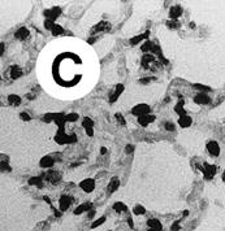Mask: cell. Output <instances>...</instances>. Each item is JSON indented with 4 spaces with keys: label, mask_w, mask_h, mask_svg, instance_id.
Returning a JSON list of instances; mask_svg holds the SVG:
<instances>
[{
    "label": "cell",
    "mask_w": 225,
    "mask_h": 231,
    "mask_svg": "<svg viewBox=\"0 0 225 231\" xmlns=\"http://www.w3.org/2000/svg\"><path fill=\"white\" fill-rule=\"evenodd\" d=\"M55 140L59 144H65V143H74L76 142V135H70V137H68V135H65L64 134V129H60L59 130V133L56 134V138Z\"/></svg>",
    "instance_id": "6da1fadb"
},
{
    "label": "cell",
    "mask_w": 225,
    "mask_h": 231,
    "mask_svg": "<svg viewBox=\"0 0 225 231\" xmlns=\"http://www.w3.org/2000/svg\"><path fill=\"white\" fill-rule=\"evenodd\" d=\"M201 168V170L203 171V174H204V178L207 180H210L212 177L216 174V166L214 165H210V164H203V166H199Z\"/></svg>",
    "instance_id": "7a4b0ae2"
},
{
    "label": "cell",
    "mask_w": 225,
    "mask_h": 231,
    "mask_svg": "<svg viewBox=\"0 0 225 231\" xmlns=\"http://www.w3.org/2000/svg\"><path fill=\"white\" fill-rule=\"evenodd\" d=\"M132 113L138 116V117H142V116H147L150 113V106L147 104H138L135 105L134 108L132 109Z\"/></svg>",
    "instance_id": "3957f363"
},
{
    "label": "cell",
    "mask_w": 225,
    "mask_h": 231,
    "mask_svg": "<svg viewBox=\"0 0 225 231\" xmlns=\"http://www.w3.org/2000/svg\"><path fill=\"white\" fill-rule=\"evenodd\" d=\"M109 30H111V23L107 21H100L91 29V35H95L97 32H100V31H109Z\"/></svg>",
    "instance_id": "277c9868"
},
{
    "label": "cell",
    "mask_w": 225,
    "mask_h": 231,
    "mask_svg": "<svg viewBox=\"0 0 225 231\" xmlns=\"http://www.w3.org/2000/svg\"><path fill=\"white\" fill-rule=\"evenodd\" d=\"M73 203V197L72 196H68V195H62L60 197V200H59V204H60V210L61 212H64V210H66L69 207H70V204Z\"/></svg>",
    "instance_id": "5b68a950"
},
{
    "label": "cell",
    "mask_w": 225,
    "mask_h": 231,
    "mask_svg": "<svg viewBox=\"0 0 225 231\" xmlns=\"http://www.w3.org/2000/svg\"><path fill=\"white\" fill-rule=\"evenodd\" d=\"M61 13V9L60 8H52V9H47V11H44V16L47 17V20H51V21H55V20L59 17Z\"/></svg>",
    "instance_id": "8992f818"
},
{
    "label": "cell",
    "mask_w": 225,
    "mask_h": 231,
    "mask_svg": "<svg viewBox=\"0 0 225 231\" xmlns=\"http://www.w3.org/2000/svg\"><path fill=\"white\" fill-rule=\"evenodd\" d=\"M194 101L197 103V104H199V105H206V104H210V103H211V97L208 96L207 94L201 92V94H198L197 96L194 97Z\"/></svg>",
    "instance_id": "52a82bcc"
},
{
    "label": "cell",
    "mask_w": 225,
    "mask_h": 231,
    "mask_svg": "<svg viewBox=\"0 0 225 231\" xmlns=\"http://www.w3.org/2000/svg\"><path fill=\"white\" fill-rule=\"evenodd\" d=\"M80 187L85 192H93V189L95 188V180L94 179H85L80 183Z\"/></svg>",
    "instance_id": "ba28073f"
},
{
    "label": "cell",
    "mask_w": 225,
    "mask_h": 231,
    "mask_svg": "<svg viewBox=\"0 0 225 231\" xmlns=\"http://www.w3.org/2000/svg\"><path fill=\"white\" fill-rule=\"evenodd\" d=\"M7 74L8 75H11L12 79H17V78H20L21 75H22V72H21V69L17 66V65H12L11 68H8Z\"/></svg>",
    "instance_id": "9c48e42d"
},
{
    "label": "cell",
    "mask_w": 225,
    "mask_h": 231,
    "mask_svg": "<svg viewBox=\"0 0 225 231\" xmlns=\"http://www.w3.org/2000/svg\"><path fill=\"white\" fill-rule=\"evenodd\" d=\"M207 149H208V152H210V155H212V156H219L220 155V147L215 140H211V142L207 143Z\"/></svg>",
    "instance_id": "30bf717a"
},
{
    "label": "cell",
    "mask_w": 225,
    "mask_h": 231,
    "mask_svg": "<svg viewBox=\"0 0 225 231\" xmlns=\"http://www.w3.org/2000/svg\"><path fill=\"white\" fill-rule=\"evenodd\" d=\"M155 121V116H142V117H138V123L142 127H146V126H148V123H151Z\"/></svg>",
    "instance_id": "8fae6325"
},
{
    "label": "cell",
    "mask_w": 225,
    "mask_h": 231,
    "mask_svg": "<svg viewBox=\"0 0 225 231\" xmlns=\"http://www.w3.org/2000/svg\"><path fill=\"white\" fill-rule=\"evenodd\" d=\"M181 14H182V8L180 5H174V7H172L169 9V16H170V18H172V20L178 18Z\"/></svg>",
    "instance_id": "7c38bea8"
},
{
    "label": "cell",
    "mask_w": 225,
    "mask_h": 231,
    "mask_svg": "<svg viewBox=\"0 0 225 231\" xmlns=\"http://www.w3.org/2000/svg\"><path fill=\"white\" fill-rule=\"evenodd\" d=\"M147 225H148L150 229H154V230H156V231H160L161 229H163V225H161V222H160L159 220H156V218L148 220V221H147Z\"/></svg>",
    "instance_id": "4fadbf2b"
},
{
    "label": "cell",
    "mask_w": 225,
    "mask_h": 231,
    "mask_svg": "<svg viewBox=\"0 0 225 231\" xmlns=\"http://www.w3.org/2000/svg\"><path fill=\"white\" fill-rule=\"evenodd\" d=\"M47 179H48V182H51L52 184H57L60 182V174L57 171H48Z\"/></svg>",
    "instance_id": "5bb4252c"
},
{
    "label": "cell",
    "mask_w": 225,
    "mask_h": 231,
    "mask_svg": "<svg viewBox=\"0 0 225 231\" xmlns=\"http://www.w3.org/2000/svg\"><path fill=\"white\" fill-rule=\"evenodd\" d=\"M191 122H193V119H191V117H189L187 114L181 116V117L178 118V125L181 127H189L191 125Z\"/></svg>",
    "instance_id": "9a60e30c"
},
{
    "label": "cell",
    "mask_w": 225,
    "mask_h": 231,
    "mask_svg": "<svg viewBox=\"0 0 225 231\" xmlns=\"http://www.w3.org/2000/svg\"><path fill=\"white\" fill-rule=\"evenodd\" d=\"M119 187H120V179L117 178V177H115V178H112L109 184H108V193L115 192Z\"/></svg>",
    "instance_id": "2e32d148"
},
{
    "label": "cell",
    "mask_w": 225,
    "mask_h": 231,
    "mask_svg": "<svg viewBox=\"0 0 225 231\" xmlns=\"http://www.w3.org/2000/svg\"><path fill=\"white\" fill-rule=\"evenodd\" d=\"M53 159L51 157V156H46V157H43L40 160V166L42 168H44V169H49V168H52L53 166Z\"/></svg>",
    "instance_id": "e0dca14e"
},
{
    "label": "cell",
    "mask_w": 225,
    "mask_h": 231,
    "mask_svg": "<svg viewBox=\"0 0 225 231\" xmlns=\"http://www.w3.org/2000/svg\"><path fill=\"white\" fill-rule=\"evenodd\" d=\"M124 91V86L122 85H117L116 86V90H115V92L111 95V97H109V101L111 103H115L116 100L119 99V96L121 95V92Z\"/></svg>",
    "instance_id": "ac0fdd59"
},
{
    "label": "cell",
    "mask_w": 225,
    "mask_h": 231,
    "mask_svg": "<svg viewBox=\"0 0 225 231\" xmlns=\"http://www.w3.org/2000/svg\"><path fill=\"white\" fill-rule=\"evenodd\" d=\"M29 36V30L26 27H21L17 30V32H16V38L20 39V40H24V39H26Z\"/></svg>",
    "instance_id": "d6986e66"
},
{
    "label": "cell",
    "mask_w": 225,
    "mask_h": 231,
    "mask_svg": "<svg viewBox=\"0 0 225 231\" xmlns=\"http://www.w3.org/2000/svg\"><path fill=\"white\" fill-rule=\"evenodd\" d=\"M91 209V203H83L81 205H78L74 210V214H81L83 212H86V210H90Z\"/></svg>",
    "instance_id": "ffe728a7"
},
{
    "label": "cell",
    "mask_w": 225,
    "mask_h": 231,
    "mask_svg": "<svg viewBox=\"0 0 225 231\" xmlns=\"http://www.w3.org/2000/svg\"><path fill=\"white\" fill-rule=\"evenodd\" d=\"M8 103H9L11 105L17 106L21 104V97L17 96V95H9V96H8Z\"/></svg>",
    "instance_id": "44dd1931"
},
{
    "label": "cell",
    "mask_w": 225,
    "mask_h": 231,
    "mask_svg": "<svg viewBox=\"0 0 225 231\" xmlns=\"http://www.w3.org/2000/svg\"><path fill=\"white\" fill-rule=\"evenodd\" d=\"M154 61V56L152 55H144L143 57H142V65H143V68L144 69H148L150 66L148 65L151 64Z\"/></svg>",
    "instance_id": "7402d4cb"
},
{
    "label": "cell",
    "mask_w": 225,
    "mask_h": 231,
    "mask_svg": "<svg viewBox=\"0 0 225 231\" xmlns=\"http://www.w3.org/2000/svg\"><path fill=\"white\" fill-rule=\"evenodd\" d=\"M148 34H150V32H148V31H146L144 34H142V35L134 36V38H133V39H130V44H132V46H135V44H138V43H139V42H141V40H142V39L147 38V36H148Z\"/></svg>",
    "instance_id": "603a6c76"
},
{
    "label": "cell",
    "mask_w": 225,
    "mask_h": 231,
    "mask_svg": "<svg viewBox=\"0 0 225 231\" xmlns=\"http://www.w3.org/2000/svg\"><path fill=\"white\" fill-rule=\"evenodd\" d=\"M29 184H31V186H38V187L40 188L42 186V178L40 177H33V178L29 179Z\"/></svg>",
    "instance_id": "cb8c5ba5"
},
{
    "label": "cell",
    "mask_w": 225,
    "mask_h": 231,
    "mask_svg": "<svg viewBox=\"0 0 225 231\" xmlns=\"http://www.w3.org/2000/svg\"><path fill=\"white\" fill-rule=\"evenodd\" d=\"M113 209L116 210V212H126L128 208H126V205L122 204V203H115L113 204Z\"/></svg>",
    "instance_id": "d4e9b609"
},
{
    "label": "cell",
    "mask_w": 225,
    "mask_h": 231,
    "mask_svg": "<svg viewBox=\"0 0 225 231\" xmlns=\"http://www.w3.org/2000/svg\"><path fill=\"white\" fill-rule=\"evenodd\" d=\"M182 105H184V100H181V99H180L178 104L176 105V108H174V110L180 114V117H181V116H185V110H184V108H182Z\"/></svg>",
    "instance_id": "484cf974"
},
{
    "label": "cell",
    "mask_w": 225,
    "mask_h": 231,
    "mask_svg": "<svg viewBox=\"0 0 225 231\" xmlns=\"http://www.w3.org/2000/svg\"><path fill=\"white\" fill-rule=\"evenodd\" d=\"M166 26L169 29H178L180 27V22L177 20H169V21H166Z\"/></svg>",
    "instance_id": "4316f807"
},
{
    "label": "cell",
    "mask_w": 225,
    "mask_h": 231,
    "mask_svg": "<svg viewBox=\"0 0 225 231\" xmlns=\"http://www.w3.org/2000/svg\"><path fill=\"white\" fill-rule=\"evenodd\" d=\"M52 35H55V36H57V35H61L62 32H64V30H62V27L60 26V25H55L53 26V29H52Z\"/></svg>",
    "instance_id": "83f0119b"
},
{
    "label": "cell",
    "mask_w": 225,
    "mask_h": 231,
    "mask_svg": "<svg viewBox=\"0 0 225 231\" xmlns=\"http://www.w3.org/2000/svg\"><path fill=\"white\" fill-rule=\"evenodd\" d=\"M93 121H91V119L89 118V117H86L85 119H83V122H82V126L85 127L86 130H89V129H93Z\"/></svg>",
    "instance_id": "f1b7e54d"
},
{
    "label": "cell",
    "mask_w": 225,
    "mask_h": 231,
    "mask_svg": "<svg viewBox=\"0 0 225 231\" xmlns=\"http://www.w3.org/2000/svg\"><path fill=\"white\" fill-rule=\"evenodd\" d=\"M152 44H154V42H150V40H147L142 47H141V49H142L143 52H151V48H152Z\"/></svg>",
    "instance_id": "f546056e"
},
{
    "label": "cell",
    "mask_w": 225,
    "mask_h": 231,
    "mask_svg": "<svg viewBox=\"0 0 225 231\" xmlns=\"http://www.w3.org/2000/svg\"><path fill=\"white\" fill-rule=\"evenodd\" d=\"M133 212H134V214H137V216H139V214L146 213V209L142 207V205H137V207H134V209H133Z\"/></svg>",
    "instance_id": "4dcf8cb0"
},
{
    "label": "cell",
    "mask_w": 225,
    "mask_h": 231,
    "mask_svg": "<svg viewBox=\"0 0 225 231\" xmlns=\"http://www.w3.org/2000/svg\"><path fill=\"white\" fill-rule=\"evenodd\" d=\"M194 87L201 90V91H203V92H210L211 91V87H208V86H203V85H194Z\"/></svg>",
    "instance_id": "1f68e13d"
},
{
    "label": "cell",
    "mask_w": 225,
    "mask_h": 231,
    "mask_svg": "<svg viewBox=\"0 0 225 231\" xmlns=\"http://www.w3.org/2000/svg\"><path fill=\"white\" fill-rule=\"evenodd\" d=\"M65 118H66V121H68V122H74V121H76V119L78 118V114L70 113V114H68V116H65Z\"/></svg>",
    "instance_id": "d6a6232c"
},
{
    "label": "cell",
    "mask_w": 225,
    "mask_h": 231,
    "mask_svg": "<svg viewBox=\"0 0 225 231\" xmlns=\"http://www.w3.org/2000/svg\"><path fill=\"white\" fill-rule=\"evenodd\" d=\"M104 221H106V217H100V218H99L98 221H95L94 223L91 225V227H93V229L98 227V226H100V225H103V223H104Z\"/></svg>",
    "instance_id": "836d02e7"
},
{
    "label": "cell",
    "mask_w": 225,
    "mask_h": 231,
    "mask_svg": "<svg viewBox=\"0 0 225 231\" xmlns=\"http://www.w3.org/2000/svg\"><path fill=\"white\" fill-rule=\"evenodd\" d=\"M55 25L56 23H53V21H51V20H46L44 21V26H46V29H48V30H52Z\"/></svg>",
    "instance_id": "e575fe53"
},
{
    "label": "cell",
    "mask_w": 225,
    "mask_h": 231,
    "mask_svg": "<svg viewBox=\"0 0 225 231\" xmlns=\"http://www.w3.org/2000/svg\"><path fill=\"white\" fill-rule=\"evenodd\" d=\"M116 119H117V122H119V123H121L122 126H125V123H126V122H125V119H124V117H122V114H121V113H116Z\"/></svg>",
    "instance_id": "d590c367"
},
{
    "label": "cell",
    "mask_w": 225,
    "mask_h": 231,
    "mask_svg": "<svg viewBox=\"0 0 225 231\" xmlns=\"http://www.w3.org/2000/svg\"><path fill=\"white\" fill-rule=\"evenodd\" d=\"M170 230H172V231H178V230H180V220L174 222V223L172 225V227H170Z\"/></svg>",
    "instance_id": "8d00e7d4"
},
{
    "label": "cell",
    "mask_w": 225,
    "mask_h": 231,
    "mask_svg": "<svg viewBox=\"0 0 225 231\" xmlns=\"http://www.w3.org/2000/svg\"><path fill=\"white\" fill-rule=\"evenodd\" d=\"M165 129L168 131H173L174 130V125L172 122H165Z\"/></svg>",
    "instance_id": "74e56055"
},
{
    "label": "cell",
    "mask_w": 225,
    "mask_h": 231,
    "mask_svg": "<svg viewBox=\"0 0 225 231\" xmlns=\"http://www.w3.org/2000/svg\"><path fill=\"white\" fill-rule=\"evenodd\" d=\"M20 117H21V119H22V121H30V116H29L27 113H21Z\"/></svg>",
    "instance_id": "f35d334b"
},
{
    "label": "cell",
    "mask_w": 225,
    "mask_h": 231,
    "mask_svg": "<svg viewBox=\"0 0 225 231\" xmlns=\"http://www.w3.org/2000/svg\"><path fill=\"white\" fill-rule=\"evenodd\" d=\"M152 79H154V78H143V79H139V83L146 85V83H148V82H151Z\"/></svg>",
    "instance_id": "ab89813d"
},
{
    "label": "cell",
    "mask_w": 225,
    "mask_h": 231,
    "mask_svg": "<svg viewBox=\"0 0 225 231\" xmlns=\"http://www.w3.org/2000/svg\"><path fill=\"white\" fill-rule=\"evenodd\" d=\"M133 151H134V146H132V144L126 146V153H132Z\"/></svg>",
    "instance_id": "60d3db41"
},
{
    "label": "cell",
    "mask_w": 225,
    "mask_h": 231,
    "mask_svg": "<svg viewBox=\"0 0 225 231\" xmlns=\"http://www.w3.org/2000/svg\"><path fill=\"white\" fill-rule=\"evenodd\" d=\"M35 91H36V88H34V90H33V92H30L27 95V99H30V100H31V99H34L35 97Z\"/></svg>",
    "instance_id": "b9f144b4"
},
{
    "label": "cell",
    "mask_w": 225,
    "mask_h": 231,
    "mask_svg": "<svg viewBox=\"0 0 225 231\" xmlns=\"http://www.w3.org/2000/svg\"><path fill=\"white\" fill-rule=\"evenodd\" d=\"M128 225L130 226V227H133V220H132V217L128 218Z\"/></svg>",
    "instance_id": "7bdbcfd3"
},
{
    "label": "cell",
    "mask_w": 225,
    "mask_h": 231,
    "mask_svg": "<svg viewBox=\"0 0 225 231\" xmlns=\"http://www.w3.org/2000/svg\"><path fill=\"white\" fill-rule=\"evenodd\" d=\"M100 152H102V155H104V153H107V149H106V148H102V149H100Z\"/></svg>",
    "instance_id": "ee69618b"
},
{
    "label": "cell",
    "mask_w": 225,
    "mask_h": 231,
    "mask_svg": "<svg viewBox=\"0 0 225 231\" xmlns=\"http://www.w3.org/2000/svg\"><path fill=\"white\" fill-rule=\"evenodd\" d=\"M190 27H191V29H194V27H195V23H194V22H191V23H190Z\"/></svg>",
    "instance_id": "f6af8a7d"
},
{
    "label": "cell",
    "mask_w": 225,
    "mask_h": 231,
    "mask_svg": "<svg viewBox=\"0 0 225 231\" xmlns=\"http://www.w3.org/2000/svg\"><path fill=\"white\" fill-rule=\"evenodd\" d=\"M223 180H224V182H225V173H224V174H223Z\"/></svg>",
    "instance_id": "bcb514c9"
},
{
    "label": "cell",
    "mask_w": 225,
    "mask_h": 231,
    "mask_svg": "<svg viewBox=\"0 0 225 231\" xmlns=\"http://www.w3.org/2000/svg\"><path fill=\"white\" fill-rule=\"evenodd\" d=\"M148 231H156V230H154V229H148Z\"/></svg>",
    "instance_id": "7dc6e473"
}]
</instances>
